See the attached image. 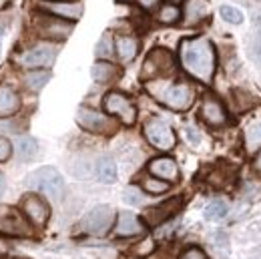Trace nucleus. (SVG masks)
Wrapping results in <instances>:
<instances>
[{"mask_svg":"<svg viewBox=\"0 0 261 259\" xmlns=\"http://www.w3.org/2000/svg\"><path fill=\"white\" fill-rule=\"evenodd\" d=\"M179 59L183 68L201 83H211L217 66V55L211 40L205 36L185 38L179 46Z\"/></svg>","mask_w":261,"mask_h":259,"instance_id":"nucleus-1","label":"nucleus"},{"mask_svg":"<svg viewBox=\"0 0 261 259\" xmlns=\"http://www.w3.org/2000/svg\"><path fill=\"white\" fill-rule=\"evenodd\" d=\"M149 91L159 102L173 111H187L195 100V91L187 83H165L157 79L149 85Z\"/></svg>","mask_w":261,"mask_h":259,"instance_id":"nucleus-2","label":"nucleus"},{"mask_svg":"<svg viewBox=\"0 0 261 259\" xmlns=\"http://www.w3.org/2000/svg\"><path fill=\"white\" fill-rule=\"evenodd\" d=\"M24 185L50 199H61L65 193V179L55 167H40L29 173L24 179Z\"/></svg>","mask_w":261,"mask_h":259,"instance_id":"nucleus-3","label":"nucleus"},{"mask_svg":"<svg viewBox=\"0 0 261 259\" xmlns=\"http://www.w3.org/2000/svg\"><path fill=\"white\" fill-rule=\"evenodd\" d=\"M0 233L10 237H31L33 229L20 209L10 205H0Z\"/></svg>","mask_w":261,"mask_h":259,"instance_id":"nucleus-4","label":"nucleus"},{"mask_svg":"<svg viewBox=\"0 0 261 259\" xmlns=\"http://www.w3.org/2000/svg\"><path fill=\"white\" fill-rule=\"evenodd\" d=\"M175 70V59L167 48H155L151 50V55L147 57L145 65H143V79L145 81H157L165 79Z\"/></svg>","mask_w":261,"mask_h":259,"instance_id":"nucleus-5","label":"nucleus"},{"mask_svg":"<svg viewBox=\"0 0 261 259\" xmlns=\"http://www.w3.org/2000/svg\"><path fill=\"white\" fill-rule=\"evenodd\" d=\"M102 107H105L107 115L117 117L123 125H133V123L137 121V107H135L133 100H130L127 95H123V93H117V91L109 93V95L105 97V100H102Z\"/></svg>","mask_w":261,"mask_h":259,"instance_id":"nucleus-6","label":"nucleus"},{"mask_svg":"<svg viewBox=\"0 0 261 259\" xmlns=\"http://www.w3.org/2000/svg\"><path fill=\"white\" fill-rule=\"evenodd\" d=\"M76 123L89 133H95V135H111L115 133L117 125L115 121L105 115V113H98L95 109H89V107H81L76 111Z\"/></svg>","mask_w":261,"mask_h":259,"instance_id":"nucleus-7","label":"nucleus"},{"mask_svg":"<svg viewBox=\"0 0 261 259\" xmlns=\"http://www.w3.org/2000/svg\"><path fill=\"white\" fill-rule=\"evenodd\" d=\"M59 48L53 42H38L20 55V65L27 68H48L55 63Z\"/></svg>","mask_w":261,"mask_h":259,"instance_id":"nucleus-8","label":"nucleus"},{"mask_svg":"<svg viewBox=\"0 0 261 259\" xmlns=\"http://www.w3.org/2000/svg\"><path fill=\"white\" fill-rule=\"evenodd\" d=\"M143 131H145L147 141L159 151H171L175 147V143H177V137H175L173 129L161 119H149L145 123Z\"/></svg>","mask_w":261,"mask_h":259,"instance_id":"nucleus-9","label":"nucleus"},{"mask_svg":"<svg viewBox=\"0 0 261 259\" xmlns=\"http://www.w3.org/2000/svg\"><path fill=\"white\" fill-rule=\"evenodd\" d=\"M115 221V211L111 205H97L95 209H91L85 219H83V231H87L89 235H105Z\"/></svg>","mask_w":261,"mask_h":259,"instance_id":"nucleus-10","label":"nucleus"},{"mask_svg":"<svg viewBox=\"0 0 261 259\" xmlns=\"http://www.w3.org/2000/svg\"><path fill=\"white\" fill-rule=\"evenodd\" d=\"M34 29L42 38H46L48 42H57V40H65L68 34L72 33V24L65 22L63 18L57 16H36L34 18Z\"/></svg>","mask_w":261,"mask_h":259,"instance_id":"nucleus-11","label":"nucleus"},{"mask_svg":"<svg viewBox=\"0 0 261 259\" xmlns=\"http://www.w3.org/2000/svg\"><path fill=\"white\" fill-rule=\"evenodd\" d=\"M20 209L24 213V217L29 219V223L36 227L46 225L48 217H50V207L48 203L36 193H27L20 199Z\"/></svg>","mask_w":261,"mask_h":259,"instance_id":"nucleus-12","label":"nucleus"},{"mask_svg":"<svg viewBox=\"0 0 261 259\" xmlns=\"http://www.w3.org/2000/svg\"><path fill=\"white\" fill-rule=\"evenodd\" d=\"M40 10L65 20H79L83 16V4L79 0H46L40 4Z\"/></svg>","mask_w":261,"mask_h":259,"instance_id":"nucleus-13","label":"nucleus"},{"mask_svg":"<svg viewBox=\"0 0 261 259\" xmlns=\"http://www.w3.org/2000/svg\"><path fill=\"white\" fill-rule=\"evenodd\" d=\"M181 203H183L181 197H173V199L165 201L161 205H155V207L147 209V211H145V221L153 227L163 225V223H167V221L181 209Z\"/></svg>","mask_w":261,"mask_h":259,"instance_id":"nucleus-14","label":"nucleus"},{"mask_svg":"<svg viewBox=\"0 0 261 259\" xmlns=\"http://www.w3.org/2000/svg\"><path fill=\"white\" fill-rule=\"evenodd\" d=\"M201 119L209 127H221L227 123V113L215 97H205L203 105H201Z\"/></svg>","mask_w":261,"mask_h":259,"instance_id":"nucleus-15","label":"nucleus"},{"mask_svg":"<svg viewBox=\"0 0 261 259\" xmlns=\"http://www.w3.org/2000/svg\"><path fill=\"white\" fill-rule=\"evenodd\" d=\"M149 173L161 181H177L179 179V167L171 157H157L149 163Z\"/></svg>","mask_w":261,"mask_h":259,"instance_id":"nucleus-16","label":"nucleus"},{"mask_svg":"<svg viewBox=\"0 0 261 259\" xmlns=\"http://www.w3.org/2000/svg\"><path fill=\"white\" fill-rule=\"evenodd\" d=\"M211 12L209 0H185L183 4V20L185 24H197L203 18H207Z\"/></svg>","mask_w":261,"mask_h":259,"instance_id":"nucleus-17","label":"nucleus"},{"mask_svg":"<svg viewBox=\"0 0 261 259\" xmlns=\"http://www.w3.org/2000/svg\"><path fill=\"white\" fill-rule=\"evenodd\" d=\"M145 231V227L141 223V219L130 213V211H123L117 217V225H115V233L121 237H133V235H141Z\"/></svg>","mask_w":261,"mask_h":259,"instance_id":"nucleus-18","label":"nucleus"},{"mask_svg":"<svg viewBox=\"0 0 261 259\" xmlns=\"http://www.w3.org/2000/svg\"><path fill=\"white\" fill-rule=\"evenodd\" d=\"M18 109H20V95L8 85H0V119L16 115Z\"/></svg>","mask_w":261,"mask_h":259,"instance_id":"nucleus-19","label":"nucleus"},{"mask_svg":"<svg viewBox=\"0 0 261 259\" xmlns=\"http://www.w3.org/2000/svg\"><path fill=\"white\" fill-rule=\"evenodd\" d=\"M115 50L123 63H130L139 53V42L133 36H119L115 42Z\"/></svg>","mask_w":261,"mask_h":259,"instance_id":"nucleus-20","label":"nucleus"},{"mask_svg":"<svg viewBox=\"0 0 261 259\" xmlns=\"http://www.w3.org/2000/svg\"><path fill=\"white\" fill-rule=\"evenodd\" d=\"M14 151H16V157L20 161H33L34 157H36V153H38V143H36V139L29 137V135L18 137Z\"/></svg>","mask_w":261,"mask_h":259,"instance_id":"nucleus-21","label":"nucleus"},{"mask_svg":"<svg viewBox=\"0 0 261 259\" xmlns=\"http://www.w3.org/2000/svg\"><path fill=\"white\" fill-rule=\"evenodd\" d=\"M97 179L100 183H115L117 181V163L111 157H100L97 161Z\"/></svg>","mask_w":261,"mask_h":259,"instance_id":"nucleus-22","label":"nucleus"},{"mask_svg":"<svg viewBox=\"0 0 261 259\" xmlns=\"http://www.w3.org/2000/svg\"><path fill=\"white\" fill-rule=\"evenodd\" d=\"M50 81V72L46 70V68H36V70H31V72H27L24 76H22V83H24V87L29 89V91H40L46 83Z\"/></svg>","mask_w":261,"mask_h":259,"instance_id":"nucleus-23","label":"nucleus"},{"mask_svg":"<svg viewBox=\"0 0 261 259\" xmlns=\"http://www.w3.org/2000/svg\"><path fill=\"white\" fill-rule=\"evenodd\" d=\"M91 74H93V79L97 83H109V81H113L119 74V68L115 65H111L109 61H98V63L93 65Z\"/></svg>","mask_w":261,"mask_h":259,"instance_id":"nucleus-24","label":"nucleus"},{"mask_svg":"<svg viewBox=\"0 0 261 259\" xmlns=\"http://www.w3.org/2000/svg\"><path fill=\"white\" fill-rule=\"evenodd\" d=\"M227 213H229V205L223 199L211 201V203L207 205V209H205V217L211 219V221H219V219H223Z\"/></svg>","mask_w":261,"mask_h":259,"instance_id":"nucleus-25","label":"nucleus"},{"mask_svg":"<svg viewBox=\"0 0 261 259\" xmlns=\"http://www.w3.org/2000/svg\"><path fill=\"white\" fill-rule=\"evenodd\" d=\"M113 53H115V40H113V36L111 33H105L100 36V40L97 42V48H95V55H97L98 59H111L113 57Z\"/></svg>","mask_w":261,"mask_h":259,"instance_id":"nucleus-26","label":"nucleus"},{"mask_svg":"<svg viewBox=\"0 0 261 259\" xmlns=\"http://www.w3.org/2000/svg\"><path fill=\"white\" fill-rule=\"evenodd\" d=\"M179 18H181V10L175 4H165V6H161V10H159V22H163V24H175V22H179Z\"/></svg>","mask_w":261,"mask_h":259,"instance_id":"nucleus-27","label":"nucleus"},{"mask_svg":"<svg viewBox=\"0 0 261 259\" xmlns=\"http://www.w3.org/2000/svg\"><path fill=\"white\" fill-rule=\"evenodd\" d=\"M219 14L229 24H241L243 22V12L239 8H235V6H231V4H223L219 8Z\"/></svg>","mask_w":261,"mask_h":259,"instance_id":"nucleus-28","label":"nucleus"},{"mask_svg":"<svg viewBox=\"0 0 261 259\" xmlns=\"http://www.w3.org/2000/svg\"><path fill=\"white\" fill-rule=\"evenodd\" d=\"M245 139H247V149H249V151H257V149H261V121L253 123V125L247 129Z\"/></svg>","mask_w":261,"mask_h":259,"instance_id":"nucleus-29","label":"nucleus"},{"mask_svg":"<svg viewBox=\"0 0 261 259\" xmlns=\"http://www.w3.org/2000/svg\"><path fill=\"white\" fill-rule=\"evenodd\" d=\"M143 187H145L149 193L159 195V193H165V191L169 189V183H167V181H161V179H157V177H147V179L143 181Z\"/></svg>","mask_w":261,"mask_h":259,"instance_id":"nucleus-30","label":"nucleus"},{"mask_svg":"<svg viewBox=\"0 0 261 259\" xmlns=\"http://www.w3.org/2000/svg\"><path fill=\"white\" fill-rule=\"evenodd\" d=\"M123 199H125V203H129V205H141V203L145 201L143 191H141L139 187H127L125 193H123Z\"/></svg>","mask_w":261,"mask_h":259,"instance_id":"nucleus-31","label":"nucleus"},{"mask_svg":"<svg viewBox=\"0 0 261 259\" xmlns=\"http://www.w3.org/2000/svg\"><path fill=\"white\" fill-rule=\"evenodd\" d=\"M12 155V143L6 137H0V163L8 161Z\"/></svg>","mask_w":261,"mask_h":259,"instance_id":"nucleus-32","label":"nucleus"},{"mask_svg":"<svg viewBox=\"0 0 261 259\" xmlns=\"http://www.w3.org/2000/svg\"><path fill=\"white\" fill-rule=\"evenodd\" d=\"M179 259H207V255H205V251L199 249V247H189V249H185V251L181 253Z\"/></svg>","mask_w":261,"mask_h":259,"instance_id":"nucleus-33","label":"nucleus"},{"mask_svg":"<svg viewBox=\"0 0 261 259\" xmlns=\"http://www.w3.org/2000/svg\"><path fill=\"white\" fill-rule=\"evenodd\" d=\"M251 55L257 59V61H261V33H257L253 38H251Z\"/></svg>","mask_w":261,"mask_h":259,"instance_id":"nucleus-34","label":"nucleus"},{"mask_svg":"<svg viewBox=\"0 0 261 259\" xmlns=\"http://www.w3.org/2000/svg\"><path fill=\"white\" fill-rule=\"evenodd\" d=\"M185 137H187L189 143H193V145H197V143L201 141V135H199V131H197L195 127H185Z\"/></svg>","mask_w":261,"mask_h":259,"instance_id":"nucleus-35","label":"nucleus"},{"mask_svg":"<svg viewBox=\"0 0 261 259\" xmlns=\"http://www.w3.org/2000/svg\"><path fill=\"white\" fill-rule=\"evenodd\" d=\"M139 4H141L143 8H147V10H149V8H155V6L159 4V0H139Z\"/></svg>","mask_w":261,"mask_h":259,"instance_id":"nucleus-36","label":"nucleus"},{"mask_svg":"<svg viewBox=\"0 0 261 259\" xmlns=\"http://www.w3.org/2000/svg\"><path fill=\"white\" fill-rule=\"evenodd\" d=\"M4 189H6V177H4V173L0 171V197L4 193Z\"/></svg>","mask_w":261,"mask_h":259,"instance_id":"nucleus-37","label":"nucleus"},{"mask_svg":"<svg viewBox=\"0 0 261 259\" xmlns=\"http://www.w3.org/2000/svg\"><path fill=\"white\" fill-rule=\"evenodd\" d=\"M0 259H20V257H14V255H6V253H0Z\"/></svg>","mask_w":261,"mask_h":259,"instance_id":"nucleus-38","label":"nucleus"},{"mask_svg":"<svg viewBox=\"0 0 261 259\" xmlns=\"http://www.w3.org/2000/svg\"><path fill=\"white\" fill-rule=\"evenodd\" d=\"M255 167H257V169L261 171V153L257 155V159H255Z\"/></svg>","mask_w":261,"mask_h":259,"instance_id":"nucleus-39","label":"nucleus"},{"mask_svg":"<svg viewBox=\"0 0 261 259\" xmlns=\"http://www.w3.org/2000/svg\"><path fill=\"white\" fill-rule=\"evenodd\" d=\"M169 4H177V2H181V0H167Z\"/></svg>","mask_w":261,"mask_h":259,"instance_id":"nucleus-40","label":"nucleus"},{"mask_svg":"<svg viewBox=\"0 0 261 259\" xmlns=\"http://www.w3.org/2000/svg\"><path fill=\"white\" fill-rule=\"evenodd\" d=\"M0 46H2V31H0Z\"/></svg>","mask_w":261,"mask_h":259,"instance_id":"nucleus-41","label":"nucleus"}]
</instances>
